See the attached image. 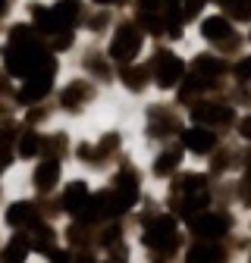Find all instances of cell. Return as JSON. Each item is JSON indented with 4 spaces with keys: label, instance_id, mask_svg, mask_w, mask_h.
<instances>
[{
    "label": "cell",
    "instance_id": "cell-16",
    "mask_svg": "<svg viewBox=\"0 0 251 263\" xmlns=\"http://www.w3.org/2000/svg\"><path fill=\"white\" fill-rule=\"evenodd\" d=\"M38 147H41V141H38L35 132L22 135V141H19V154H22V157H35V154H38Z\"/></svg>",
    "mask_w": 251,
    "mask_h": 263
},
{
    "label": "cell",
    "instance_id": "cell-2",
    "mask_svg": "<svg viewBox=\"0 0 251 263\" xmlns=\"http://www.w3.org/2000/svg\"><path fill=\"white\" fill-rule=\"evenodd\" d=\"M145 241L154 248V251H164V254H170L173 248H176V222L170 219V216H160V219H154L151 226H148V232H145Z\"/></svg>",
    "mask_w": 251,
    "mask_h": 263
},
{
    "label": "cell",
    "instance_id": "cell-18",
    "mask_svg": "<svg viewBox=\"0 0 251 263\" xmlns=\"http://www.w3.org/2000/svg\"><path fill=\"white\" fill-rule=\"evenodd\" d=\"M122 79H126V85H129L132 91L145 85V82H141V79H145V72H141V69H126V76H122Z\"/></svg>",
    "mask_w": 251,
    "mask_h": 263
},
{
    "label": "cell",
    "instance_id": "cell-17",
    "mask_svg": "<svg viewBox=\"0 0 251 263\" xmlns=\"http://www.w3.org/2000/svg\"><path fill=\"white\" fill-rule=\"evenodd\" d=\"M176 163H179L176 154H160V157H157V163H154V173H157V176H167V173H173Z\"/></svg>",
    "mask_w": 251,
    "mask_h": 263
},
{
    "label": "cell",
    "instance_id": "cell-21",
    "mask_svg": "<svg viewBox=\"0 0 251 263\" xmlns=\"http://www.w3.org/2000/svg\"><path fill=\"white\" fill-rule=\"evenodd\" d=\"M242 135H245V138H251V119H245V122H242Z\"/></svg>",
    "mask_w": 251,
    "mask_h": 263
},
{
    "label": "cell",
    "instance_id": "cell-4",
    "mask_svg": "<svg viewBox=\"0 0 251 263\" xmlns=\"http://www.w3.org/2000/svg\"><path fill=\"white\" fill-rule=\"evenodd\" d=\"M50 82H53V60L47 66H41L38 72H31L25 88H22V101H38V97H44L50 91Z\"/></svg>",
    "mask_w": 251,
    "mask_h": 263
},
{
    "label": "cell",
    "instance_id": "cell-15",
    "mask_svg": "<svg viewBox=\"0 0 251 263\" xmlns=\"http://www.w3.org/2000/svg\"><path fill=\"white\" fill-rule=\"evenodd\" d=\"M85 97H88V88H85V85H69L66 91H63V104H66V107H76V104L85 101Z\"/></svg>",
    "mask_w": 251,
    "mask_h": 263
},
{
    "label": "cell",
    "instance_id": "cell-1",
    "mask_svg": "<svg viewBox=\"0 0 251 263\" xmlns=\"http://www.w3.org/2000/svg\"><path fill=\"white\" fill-rule=\"evenodd\" d=\"M138 50H141V31L135 25H119V31L113 35V44H110V57L119 63H129L138 57Z\"/></svg>",
    "mask_w": 251,
    "mask_h": 263
},
{
    "label": "cell",
    "instance_id": "cell-11",
    "mask_svg": "<svg viewBox=\"0 0 251 263\" xmlns=\"http://www.w3.org/2000/svg\"><path fill=\"white\" fill-rule=\"evenodd\" d=\"M201 31H204V38H210V41H223V38H229V22L223 16H210V19H204Z\"/></svg>",
    "mask_w": 251,
    "mask_h": 263
},
{
    "label": "cell",
    "instance_id": "cell-22",
    "mask_svg": "<svg viewBox=\"0 0 251 263\" xmlns=\"http://www.w3.org/2000/svg\"><path fill=\"white\" fill-rule=\"evenodd\" d=\"M7 10V0H0V13H4Z\"/></svg>",
    "mask_w": 251,
    "mask_h": 263
},
{
    "label": "cell",
    "instance_id": "cell-7",
    "mask_svg": "<svg viewBox=\"0 0 251 263\" xmlns=\"http://www.w3.org/2000/svg\"><path fill=\"white\" fill-rule=\"evenodd\" d=\"M88 185L85 182H73L69 188H66V194H63V207H66L69 213H82L85 207H88Z\"/></svg>",
    "mask_w": 251,
    "mask_h": 263
},
{
    "label": "cell",
    "instance_id": "cell-8",
    "mask_svg": "<svg viewBox=\"0 0 251 263\" xmlns=\"http://www.w3.org/2000/svg\"><path fill=\"white\" fill-rule=\"evenodd\" d=\"M60 179V163L57 160H44L38 163V170H35V188L38 191H50Z\"/></svg>",
    "mask_w": 251,
    "mask_h": 263
},
{
    "label": "cell",
    "instance_id": "cell-9",
    "mask_svg": "<svg viewBox=\"0 0 251 263\" xmlns=\"http://www.w3.org/2000/svg\"><path fill=\"white\" fill-rule=\"evenodd\" d=\"M195 119L198 122H229L232 113L226 107H220V104H198L195 107Z\"/></svg>",
    "mask_w": 251,
    "mask_h": 263
},
{
    "label": "cell",
    "instance_id": "cell-23",
    "mask_svg": "<svg viewBox=\"0 0 251 263\" xmlns=\"http://www.w3.org/2000/svg\"><path fill=\"white\" fill-rule=\"evenodd\" d=\"M94 4H113V0H94Z\"/></svg>",
    "mask_w": 251,
    "mask_h": 263
},
{
    "label": "cell",
    "instance_id": "cell-19",
    "mask_svg": "<svg viewBox=\"0 0 251 263\" xmlns=\"http://www.w3.org/2000/svg\"><path fill=\"white\" fill-rule=\"evenodd\" d=\"M236 72H239V79H248V76H251V60H245V63L239 66Z\"/></svg>",
    "mask_w": 251,
    "mask_h": 263
},
{
    "label": "cell",
    "instance_id": "cell-5",
    "mask_svg": "<svg viewBox=\"0 0 251 263\" xmlns=\"http://www.w3.org/2000/svg\"><path fill=\"white\" fill-rule=\"evenodd\" d=\"M192 229L201 235V238H220L229 229V219L226 216H220V213H204L192 222Z\"/></svg>",
    "mask_w": 251,
    "mask_h": 263
},
{
    "label": "cell",
    "instance_id": "cell-3",
    "mask_svg": "<svg viewBox=\"0 0 251 263\" xmlns=\"http://www.w3.org/2000/svg\"><path fill=\"white\" fill-rule=\"evenodd\" d=\"M182 72H185V66L173 53H160L157 63H154V76H157V85H160V88H173L182 79Z\"/></svg>",
    "mask_w": 251,
    "mask_h": 263
},
{
    "label": "cell",
    "instance_id": "cell-6",
    "mask_svg": "<svg viewBox=\"0 0 251 263\" xmlns=\"http://www.w3.org/2000/svg\"><path fill=\"white\" fill-rule=\"evenodd\" d=\"M182 141H185V147H188V151H195V154H207V151H213L217 135H213V132H207V128H188L185 135H182Z\"/></svg>",
    "mask_w": 251,
    "mask_h": 263
},
{
    "label": "cell",
    "instance_id": "cell-10",
    "mask_svg": "<svg viewBox=\"0 0 251 263\" xmlns=\"http://www.w3.org/2000/svg\"><path fill=\"white\" fill-rule=\"evenodd\" d=\"M7 222L10 226H31L35 222V207H31L28 201H19V204H13L10 210H7Z\"/></svg>",
    "mask_w": 251,
    "mask_h": 263
},
{
    "label": "cell",
    "instance_id": "cell-14",
    "mask_svg": "<svg viewBox=\"0 0 251 263\" xmlns=\"http://www.w3.org/2000/svg\"><path fill=\"white\" fill-rule=\"evenodd\" d=\"M53 245V232L47 226H35V235H31V248H38V251H50Z\"/></svg>",
    "mask_w": 251,
    "mask_h": 263
},
{
    "label": "cell",
    "instance_id": "cell-20",
    "mask_svg": "<svg viewBox=\"0 0 251 263\" xmlns=\"http://www.w3.org/2000/svg\"><path fill=\"white\" fill-rule=\"evenodd\" d=\"M50 263H69V254H63V251H53V254H50Z\"/></svg>",
    "mask_w": 251,
    "mask_h": 263
},
{
    "label": "cell",
    "instance_id": "cell-12",
    "mask_svg": "<svg viewBox=\"0 0 251 263\" xmlns=\"http://www.w3.org/2000/svg\"><path fill=\"white\" fill-rule=\"evenodd\" d=\"M220 248H213V245H195L192 251H188V260L185 263H220Z\"/></svg>",
    "mask_w": 251,
    "mask_h": 263
},
{
    "label": "cell",
    "instance_id": "cell-13",
    "mask_svg": "<svg viewBox=\"0 0 251 263\" xmlns=\"http://www.w3.org/2000/svg\"><path fill=\"white\" fill-rule=\"evenodd\" d=\"M25 254H28V241H25V238H13V241L4 248L0 263H25Z\"/></svg>",
    "mask_w": 251,
    "mask_h": 263
}]
</instances>
